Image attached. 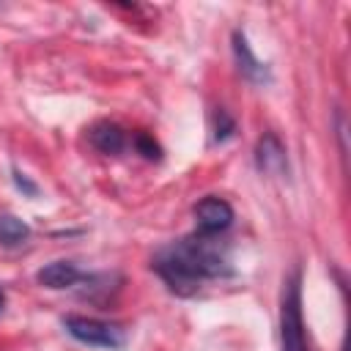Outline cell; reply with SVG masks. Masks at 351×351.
Here are the masks:
<instances>
[{
	"instance_id": "3",
	"label": "cell",
	"mask_w": 351,
	"mask_h": 351,
	"mask_svg": "<svg viewBox=\"0 0 351 351\" xmlns=\"http://www.w3.org/2000/svg\"><path fill=\"white\" fill-rule=\"evenodd\" d=\"M63 326L66 332L85 343V346H96V348H121L126 335L118 324H110V321H99V318H88V315H66L63 318Z\"/></svg>"
},
{
	"instance_id": "11",
	"label": "cell",
	"mask_w": 351,
	"mask_h": 351,
	"mask_svg": "<svg viewBox=\"0 0 351 351\" xmlns=\"http://www.w3.org/2000/svg\"><path fill=\"white\" fill-rule=\"evenodd\" d=\"M134 148L140 156H145L148 162H159L162 159V145L148 134V132H137L134 134Z\"/></svg>"
},
{
	"instance_id": "8",
	"label": "cell",
	"mask_w": 351,
	"mask_h": 351,
	"mask_svg": "<svg viewBox=\"0 0 351 351\" xmlns=\"http://www.w3.org/2000/svg\"><path fill=\"white\" fill-rule=\"evenodd\" d=\"M88 140H90V145H93L99 154H107V156L121 154L123 145H126L123 129H121L118 123H112V121H99V123H93V126L88 129Z\"/></svg>"
},
{
	"instance_id": "5",
	"label": "cell",
	"mask_w": 351,
	"mask_h": 351,
	"mask_svg": "<svg viewBox=\"0 0 351 351\" xmlns=\"http://www.w3.org/2000/svg\"><path fill=\"white\" fill-rule=\"evenodd\" d=\"M230 47H233V58H236V66H239V71H241L244 80H250L252 85H269V82H271L269 66L255 58V52H252L247 36H244L241 30H233Z\"/></svg>"
},
{
	"instance_id": "9",
	"label": "cell",
	"mask_w": 351,
	"mask_h": 351,
	"mask_svg": "<svg viewBox=\"0 0 351 351\" xmlns=\"http://www.w3.org/2000/svg\"><path fill=\"white\" fill-rule=\"evenodd\" d=\"M30 239V225L19 219L16 214H0V244L3 247H19Z\"/></svg>"
},
{
	"instance_id": "7",
	"label": "cell",
	"mask_w": 351,
	"mask_h": 351,
	"mask_svg": "<svg viewBox=\"0 0 351 351\" xmlns=\"http://www.w3.org/2000/svg\"><path fill=\"white\" fill-rule=\"evenodd\" d=\"M82 280V271L77 269V263L71 261H52L47 266H41L36 271V282L44 285V288H52V291H63V288H71Z\"/></svg>"
},
{
	"instance_id": "6",
	"label": "cell",
	"mask_w": 351,
	"mask_h": 351,
	"mask_svg": "<svg viewBox=\"0 0 351 351\" xmlns=\"http://www.w3.org/2000/svg\"><path fill=\"white\" fill-rule=\"evenodd\" d=\"M255 167L266 176H285L288 173V156L274 132H263L255 143Z\"/></svg>"
},
{
	"instance_id": "2",
	"label": "cell",
	"mask_w": 351,
	"mask_h": 351,
	"mask_svg": "<svg viewBox=\"0 0 351 351\" xmlns=\"http://www.w3.org/2000/svg\"><path fill=\"white\" fill-rule=\"evenodd\" d=\"M280 351H310L302 318V271L296 269L282 288L280 302Z\"/></svg>"
},
{
	"instance_id": "12",
	"label": "cell",
	"mask_w": 351,
	"mask_h": 351,
	"mask_svg": "<svg viewBox=\"0 0 351 351\" xmlns=\"http://www.w3.org/2000/svg\"><path fill=\"white\" fill-rule=\"evenodd\" d=\"M11 178H14V186H16L25 197H36V195H38V186H36V184L22 173V170H16V167H14V170H11Z\"/></svg>"
},
{
	"instance_id": "13",
	"label": "cell",
	"mask_w": 351,
	"mask_h": 351,
	"mask_svg": "<svg viewBox=\"0 0 351 351\" xmlns=\"http://www.w3.org/2000/svg\"><path fill=\"white\" fill-rule=\"evenodd\" d=\"M3 307H5V291H3V285H0V313H3Z\"/></svg>"
},
{
	"instance_id": "1",
	"label": "cell",
	"mask_w": 351,
	"mask_h": 351,
	"mask_svg": "<svg viewBox=\"0 0 351 351\" xmlns=\"http://www.w3.org/2000/svg\"><path fill=\"white\" fill-rule=\"evenodd\" d=\"M151 269L176 296H192L197 293L203 280L233 274L228 244L219 241V236H203V233H192L162 247L154 255Z\"/></svg>"
},
{
	"instance_id": "10",
	"label": "cell",
	"mask_w": 351,
	"mask_h": 351,
	"mask_svg": "<svg viewBox=\"0 0 351 351\" xmlns=\"http://www.w3.org/2000/svg\"><path fill=\"white\" fill-rule=\"evenodd\" d=\"M233 132H236V121L228 115V110H217L214 112V143H225V140H230L233 137Z\"/></svg>"
},
{
	"instance_id": "4",
	"label": "cell",
	"mask_w": 351,
	"mask_h": 351,
	"mask_svg": "<svg viewBox=\"0 0 351 351\" xmlns=\"http://www.w3.org/2000/svg\"><path fill=\"white\" fill-rule=\"evenodd\" d=\"M233 225V208L222 197H203L195 206V233L203 236H219Z\"/></svg>"
}]
</instances>
